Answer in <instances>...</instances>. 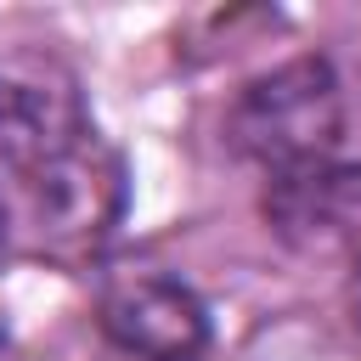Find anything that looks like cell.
<instances>
[{"instance_id": "1", "label": "cell", "mask_w": 361, "mask_h": 361, "mask_svg": "<svg viewBox=\"0 0 361 361\" xmlns=\"http://www.w3.org/2000/svg\"><path fill=\"white\" fill-rule=\"evenodd\" d=\"M231 147L254 164L276 175L327 164L338 135H344V90L327 56H293L271 73H259L254 85H243V96L231 102Z\"/></svg>"}, {"instance_id": "2", "label": "cell", "mask_w": 361, "mask_h": 361, "mask_svg": "<svg viewBox=\"0 0 361 361\" xmlns=\"http://www.w3.org/2000/svg\"><path fill=\"white\" fill-rule=\"evenodd\" d=\"M85 96L73 73L39 51H17L0 62V164L28 180L90 135Z\"/></svg>"}, {"instance_id": "3", "label": "cell", "mask_w": 361, "mask_h": 361, "mask_svg": "<svg viewBox=\"0 0 361 361\" xmlns=\"http://www.w3.org/2000/svg\"><path fill=\"white\" fill-rule=\"evenodd\" d=\"M23 186H28L39 237L56 243V248H68V254L102 248L107 231H113L118 214H124V158H118L96 130H90L73 152H62V158L45 164L39 175H28Z\"/></svg>"}, {"instance_id": "4", "label": "cell", "mask_w": 361, "mask_h": 361, "mask_svg": "<svg viewBox=\"0 0 361 361\" xmlns=\"http://www.w3.org/2000/svg\"><path fill=\"white\" fill-rule=\"evenodd\" d=\"M102 327L118 350L141 361H197L209 344V310L203 299L164 271H118L102 282Z\"/></svg>"}, {"instance_id": "5", "label": "cell", "mask_w": 361, "mask_h": 361, "mask_svg": "<svg viewBox=\"0 0 361 361\" xmlns=\"http://www.w3.org/2000/svg\"><path fill=\"white\" fill-rule=\"evenodd\" d=\"M265 214L305 254H361V169L327 158L276 175L265 192Z\"/></svg>"}, {"instance_id": "6", "label": "cell", "mask_w": 361, "mask_h": 361, "mask_svg": "<svg viewBox=\"0 0 361 361\" xmlns=\"http://www.w3.org/2000/svg\"><path fill=\"white\" fill-rule=\"evenodd\" d=\"M350 310H355V327H361V259H355V282H350Z\"/></svg>"}, {"instance_id": "7", "label": "cell", "mask_w": 361, "mask_h": 361, "mask_svg": "<svg viewBox=\"0 0 361 361\" xmlns=\"http://www.w3.org/2000/svg\"><path fill=\"white\" fill-rule=\"evenodd\" d=\"M0 254H6V203H0Z\"/></svg>"}, {"instance_id": "8", "label": "cell", "mask_w": 361, "mask_h": 361, "mask_svg": "<svg viewBox=\"0 0 361 361\" xmlns=\"http://www.w3.org/2000/svg\"><path fill=\"white\" fill-rule=\"evenodd\" d=\"M0 361H6V333H0Z\"/></svg>"}]
</instances>
